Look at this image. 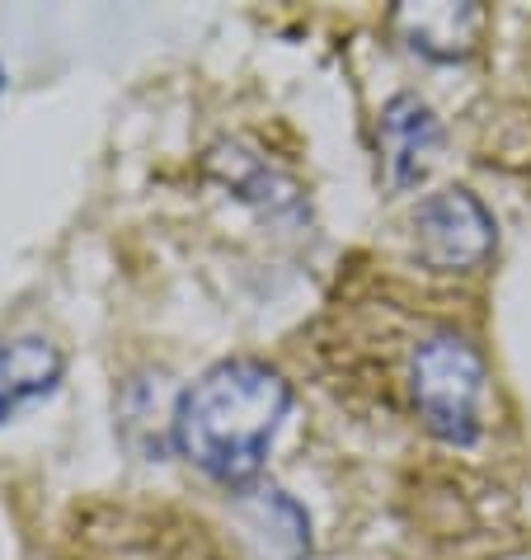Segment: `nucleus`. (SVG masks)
I'll list each match as a JSON object with an SVG mask.
<instances>
[{"label":"nucleus","instance_id":"nucleus-1","mask_svg":"<svg viewBox=\"0 0 531 560\" xmlns=\"http://www.w3.org/2000/svg\"><path fill=\"white\" fill-rule=\"evenodd\" d=\"M292 406V386L259 358H226L208 368L179 396L169 433L179 457H189L216 486H249L278 439Z\"/></svg>","mask_w":531,"mask_h":560},{"label":"nucleus","instance_id":"nucleus-2","mask_svg":"<svg viewBox=\"0 0 531 560\" xmlns=\"http://www.w3.org/2000/svg\"><path fill=\"white\" fill-rule=\"evenodd\" d=\"M410 396L433 439L451 447H471L480 439L484 410V358L461 335L424 339L410 363Z\"/></svg>","mask_w":531,"mask_h":560},{"label":"nucleus","instance_id":"nucleus-3","mask_svg":"<svg viewBox=\"0 0 531 560\" xmlns=\"http://www.w3.org/2000/svg\"><path fill=\"white\" fill-rule=\"evenodd\" d=\"M498 245L494 212L471 189H437L414 208V255L433 273H471Z\"/></svg>","mask_w":531,"mask_h":560},{"label":"nucleus","instance_id":"nucleus-4","mask_svg":"<svg viewBox=\"0 0 531 560\" xmlns=\"http://www.w3.org/2000/svg\"><path fill=\"white\" fill-rule=\"evenodd\" d=\"M442 151V122L418 95H396L377 118V161L390 194L414 189Z\"/></svg>","mask_w":531,"mask_h":560},{"label":"nucleus","instance_id":"nucleus-5","mask_svg":"<svg viewBox=\"0 0 531 560\" xmlns=\"http://www.w3.org/2000/svg\"><path fill=\"white\" fill-rule=\"evenodd\" d=\"M390 24L418 57L465 61L480 48L489 14H484V5H400Z\"/></svg>","mask_w":531,"mask_h":560},{"label":"nucleus","instance_id":"nucleus-6","mask_svg":"<svg viewBox=\"0 0 531 560\" xmlns=\"http://www.w3.org/2000/svg\"><path fill=\"white\" fill-rule=\"evenodd\" d=\"M61 353L43 335H14L0 339V424L14 419L24 406L52 396L61 382Z\"/></svg>","mask_w":531,"mask_h":560},{"label":"nucleus","instance_id":"nucleus-7","mask_svg":"<svg viewBox=\"0 0 531 560\" xmlns=\"http://www.w3.org/2000/svg\"><path fill=\"white\" fill-rule=\"evenodd\" d=\"M240 523H245V533L259 541V551L273 560H302L310 551L306 509L283 490H259V494H249V500H240Z\"/></svg>","mask_w":531,"mask_h":560}]
</instances>
